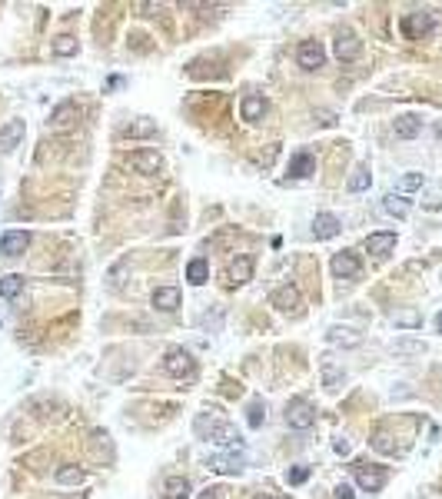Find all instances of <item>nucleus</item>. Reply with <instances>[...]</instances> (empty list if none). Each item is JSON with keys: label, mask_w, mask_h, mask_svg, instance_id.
I'll use <instances>...</instances> for the list:
<instances>
[{"label": "nucleus", "mask_w": 442, "mask_h": 499, "mask_svg": "<svg viewBox=\"0 0 442 499\" xmlns=\"http://www.w3.org/2000/svg\"><path fill=\"white\" fill-rule=\"evenodd\" d=\"M383 210L389 216H396V220H403L406 213H409V200H406L403 193H386L383 196Z\"/></svg>", "instance_id": "obj_23"}, {"label": "nucleus", "mask_w": 442, "mask_h": 499, "mask_svg": "<svg viewBox=\"0 0 442 499\" xmlns=\"http://www.w3.org/2000/svg\"><path fill=\"white\" fill-rule=\"evenodd\" d=\"M154 307L160 313H173L180 307V289L176 287H156L154 289Z\"/></svg>", "instance_id": "obj_20"}, {"label": "nucleus", "mask_w": 442, "mask_h": 499, "mask_svg": "<svg viewBox=\"0 0 442 499\" xmlns=\"http://www.w3.org/2000/svg\"><path fill=\"white\" fill-rule=\"evenodd\" d=\"M372 446H376L379 453H396V442H392V436H389V433H383V429L372 436Z\"/></svg>", "instance_id": "obj_36"}, {"label": "nucleus", "mask_w": 442, "mask_h": 499, "mask_svg": "<svg viewBox=\"0 0 442 499\" xmlns=\"http://www.w3.org/2000/svg\"><path fill=\"white\" fill-rule=\"evenodd\" d=\"M156 127L150 123V120H140V123H127L123 130H120V136H154Z\"/></svg>", "instance_id": "obj_32"}, {"label": "nucleus", "mask_w": 442, "mask_h": 499, "mask_svg": "<svg viewBox=\"0 0 442 499\" xmlns=\"http://www.w3.org/2000/svg\"><path fill=\"white\" fill-rule=\"evenodd\" d=\"M163 369L170 373V376H193V353L190 349H183V346H173L170 353H167V360H163Z\"/></svg>", "instance_id": "obj_4"}, {"label": "nucleus", "mask_w": 442, "mask_h": 499, "mask_svg": "<svg viewBox=\"0 0 442 499\" xmlns=\"http://www.w3.org/2000/svg\"><path fill=\"white\" fill-rule=\"evenodd\" d=\"M240 114H243V120L246 123H256V120H263V114H266V100L263 96H243V103H240Z\"/></svg>", "instance_id": "obj_21"}, {"label": "nucleus", "mask_w": 442, "mask_h": 499, "mask_svg": "<svg viewBox=\"0 0 442 499\" xmlns=\"http://www.w3.org/2000/svg\"><path fill=\"white\" fill-rule=\"evenodd\" d=\"M323 383H326L329 389H336V386L346 383V373H343V369H336L329 360H323Z\"/></svg>", "instance_id": "obj_28"}, {"label": "nucleus", "mask_w": 442, "mask_h": 499, "mask_svg": "<svg viewBox=\"0 0 442 499\" xmlns=\"http://www.w3.org/2000/svg\"><path fill=\"white\" fill-rule=\"evenodd\" d=\"M123 163H127L134 173H143V176H154V173L163 170V156L156 154V150H134Z\"/></svg>", "instance_id": "obj_3"}, {"label": "nucleus", "mask_w": 442, "mask_h": 499, "mask_svg": "<svg viewBox=\"0 0 442 499\" xmlns=\"http://www.w3.org/2000/svg\"><path fill=\"white\" fill-rule=\"evenodd\" d=\"M200 499H220V489H207V493H200Z\"/></svg>", "instance_id": "obj_41"}, {"label": "nucleus", "mask_w": 442, "mask_h": 499, "mask_svg": "<svg viewBox=\"0 0 442 499\" xmlns=\"http://www.w3.org/2000/svg\"><path fill=\"white\" fill-rule=\"evenodd\" d=\"M392 247H396V233H369V240H366V250L372 256H386Z\"/></svg>", "instance_id": "obj_22"}, {"label": "nucleus", "mask_w": 442, "mask_h": 499, "mask_svg": "<svg viewBox=\"0 0 442 499\" xmlns=\"http://www.w3.org/2000/svg\"><path fill=\"white\" fill-rule=\"evenodd\" d=\"M326 343L349 349V346H359V343H363V333H356L352 327H329V329H326Z\"/></svg>", "instance_id": "obj_17"}, {"label": "nucleus", "mask_w": 442, "mask_h": 499, "mask_svg": "<svg viewBox=\"0 0 442 499\" xmlns=\"http://www.w3.org/2000/svg\"><path fill=\"white\" fill-rule=\"evenodd\" d=\"M333 449H336L339 456H346V453H349V440H343V436H339V440L333 442Z\"/></svg>", "instance_id": "obj_40"}, {"label": "nucleus", "mask_w": 442, "mask_h": 499, "mask_svg": "<svg viewBox=\"0 0 442 499\" xmlns=\"http://www.w3.org/2000/svg\"><path fill=\"white\" fill-rule=\"evenodd\" d=\"M163 499H190V480H180V476H173V480L167 482V496Z\"/></svg>", "instance_id": "obj_29"}, {"label": "nucleus", "mask_w": 442, "mask_h": 499, "mask_svg": "<svg viewBox=\"0 0 442 499\" xmlns=\"http://www.w3.org/2000/svg\"><path fill=\"white\" fill-rule=\"evenodd\" d=\"M333 496H336V499H356V496H352V486H346V482H339V486L333 489Z\"/></svg>", "instance_id": "obj_38"}, {"label": "nucleus", "mask_w": 442, "mask_h": 499, "mask_svg": "<svg viewBox=\"0 0 442 499\" xmlns=\"http://www.w3.org/2000/svg\"><path fill=\"white\" fill-rule=\"evenodd\" d=\"M369 183H372V173H369V167H356V170L349 173V190L352 193H363V190H369Z\"/></svg>", "instance_id": "obj_26"}, {"label": "nucleus", "mask_w": 442, "mask_h": 499, "mask_svg": "<svg viewBox=\"0 0 442 499\" xmlns=\"http://www.w3.org/2000/svg\"><path fill=\"white\" fill-rule=\"evenodd\" d=\"M20 293H23V276H17V273L0 276V296H3V300H14Z\"/></svg>", "instance_id": "obj_24"}, {"label": "nucleus", "mask_w": 442, "mask_h": 499, "mask_svg": "<svg viewBox=\"0 0 442 499\" xmlns=\"http://www.w3.org/2000/svg\"><path fill=\"white\" fill-rule=\"evenodd\" d=\"M269 303H273L276 309H283V313H296V309H299V303H303V296H299V287H293V283H286V287L273 289Z\"/></svg>", "instance_id": "obj_10"}, {"label": "nucleus", "mask_w": 442, "mask_h": 499, "mask_svg": "<svg viewBox=\"0 0 442 499\" xmlns=\"http://www.w3.org/2000/svg\"><path fill=\"white\" fill-rule=\"evenodd\" d=\"M306 480H309V466H296V469H289V473H286L289 486H303Z\"/></svg>", "instance_id": "obj_37"}, {"label": "nucleus", "mask_w": 442, "mask_h": 499, "mask_svg": "<svg viewBox=\"0 0 442 499\" xmlns=\"http://www.w3.org/2000/svg\"><path fill=\"white\" fill-rule=\"evenodd\" d=\"M359 50H363V43H359V37H356L352 30H339V34H336V57L343 60V63L356 60Z\"/></svg>", "instance_id": "obj_13"}, {"label": "nucleus", "mask_w": 442, "mask_h": 499, "mask_svg": "<svg viewBox=\"0 0 442 499\" xmlns=\"http://www.w3.org/2000/svg\"><path fill=\"white\" fill-rule=\"evenodd\" d=\"M316 422V409L306 403V400H293L286 406V426L289 429H309Z\"/></svg>", "instance_id": "obj_8"}, {"label": "nucleus", "mask_w": 442, "mask_h": 499, "mask_svg": "<svg viewBox=\"0 0 442 499\" xmlns=\"http://www.w3.org/2000/svg\"><path fill=\"white\" fill-rule=\"evenodd\" d=\"M339 230H343L339 216H333V213H316V220H313V236H316V240H333V236H339Z\"/></svg>", "instance_id": "obj_14"}, {"label": "nucleus", "mask_w": 442, "mask_h": 499, "mask_svg": "<svg viewBox=\"0 0 442 499\" xmlns=\"http://www.w3.org/2000/svg\"><path fill=\"white\" fill-rule=\"evenodd\" d=\"M196 436L216 442V446H227V449H240V433L233 429L227 420H216V416H196L193 422Z\"/></svg>", "instance_id": "obj_1"}, {"label": "nucleus", "mask_w": 442, "mask_h": 499, "mask_svg": "<svg viewBox=\"0 0 442 499\" xmlns=\"http://www.w3.org/2000/svg\"><path fill=\"white\" fill-rule=\"evenodd\" d=\"M432 27H436V17L429 10H412L403 17V34L409 40H423L425 34H432Z\"/></svg>", "instance_id": "obj_2"}, {"label": "nucleus", "mask_w": 442, "mask_h": 499, "mask_svg": "<svg viewBox=\"0 0 442 499\" xmlns=\"http://www.w3.org/2000/svg\"><path fill=\"white\" fill-rule=\"evenodd\" d=\"M256 499H273V496H256Z\"/></svg>", "instance_id": "obj_43"}, {"label": "nucleus", "mask_w": 442, "mask_h": 499, "mask_svg": "<svg viewBox=\"0 0 442 499\" xmlns=\"http://www.w3.org/2000/svg\"><path fill=\"white\" fill-rule=\"evenodd\" d=\"M27 247H30V233L27 230H10V233H3V240H0V253L3 256H20Z\"/></svg>", "instance_id": "obj_16"}, {"label": "nucleus", "mask_w": 442, "mask_h": 499, "mask_svg": "<svg viewBox=\"0 0 442 499\" xmlns=\"http://www.w3.org/2000/svg\"><path fill=\"white\" fill-rule=\"evenodd\" d=\"M286 173L293 176V180H303V176H309V173H316V156L309 154V150H299V154H293V156H289Z\"/></svg>", "instance_id": "obj_15"}, {"label": "nucleus", "mask_w": 442, "mask_h": 499, "mask_svg": "<svg viewBox=\"0 0 442 499\" xmlns=\"http://www.w3.org/2000/svg\"><path fill=\"white\" fill-rule=\"evenodd\" d=\"M83 476H87V473H83L80 466H60V469H57V482H60V486H80V482H83Z\"/></svg>", "instance_id": "obj_27"}, {"label": "nucleus", "mask_w": 442, "mask_h": 499, "mask_svg": "<svg viewBox=\"0 0 442 499\" xmlns=\"http://www.w3.org/2000/svg\"><path fill=\"white\" fill-rule=\"evenodd\" d=\"M392 130H396L399 140H412V136H419V130H423V120L416 114H403V116H396Z\"/></svg>", "instance_id": "obj_19"}, {"label": "nucleus", "mask_w": 442, "mask_h": 499, "mask_svg": "<svg viewBox=\"0 0 442 499\" xmlns=\"http://www.w3.org/2000/svg\"><path fill=\"white\" fill-rule=\"evenodd\" d=\"M392 353L396 356H416V353H425V343H419V340H396Z\"/></svg>", "instance_id": "obj_31"}, {"label": "nucleus", "mask_w": 442, "mask_h": 499, "mask_svg": "<svg viewBox=\"0 0 442 499\" xmlns=\"http://www.w3.org/2000/svg\"><path fill=\"white\" fill-rule=\"evenodd\" d=\"M425 180H423V173H406V176H399V193H412V190H419Z\"/></svg>", "instance_id": "obj_34"}, {"label": "nucleus", "mask_w": 442, "mask_h": 499, "mask_svg": "<svg viewBox=\"0 0 442 499\" xmlns=\"http://www.w3.org/2000/svg\"><path fill=\"white\" fill-rule=\"evenodd\" d=\"M23 120H7L3 127H0V150L3 154H14L20 147V140H23Z\"/></svg>", "instance_id": "obj_12"}, {"label": "nucleus", "mask_w": 442, "mask_h": 499, "mask_svg": "<svg viewBox=\"0 0 442 499\" xmlns=\"http://www.w3.org/2000/svg\"><path fill=\"white\" fill-rule=\"evenodd\" d=\"M246 420H250L253 429H260V426L266 422V406H263V403H250V416H246Z\"/></svg>", "instance_id": "obj_35"}, {"label": "nucleus", "mask_w": 442, "mask_h": 499, "mask_svg": "<svg viewBox=\"0 0 442 499\" xmlns=\"http://www.w3.org/2000/svg\"><path fill=\"white\" fill-rule=\"evenodd\" d=\"M319 123H326V127H333V123H336V114H333V110H319Z\"/></svg>", "instance_id": "obj_39"}, {"label": "nucleus", "mask_w": 442, "mask_h": 499, "mask_svg": "<svg viewBox=\"0 0 442 499\" xmlns=\"http://www.w3.org/2000/svg\"><path fill=\"white\" fill-rule=\"evenodd\" d=\"M187 280H190L193 287H203V283L210 280V267H207V260H190V267H187Z\"/></svg>", "instance_id": "obj_25"}, {"label": "nucleus", "mask_w": 442, "mask_h": 499, "mask_svg": "<svg viewBox=\"0 0 442 499\" xmlns=\"http://www.w3.org/2000/svg\"><path fill=\"white\" fill-rule=\"evenodd\" d=\"M77 116H80L77 103H74V100H63V103H57V107H54V114H50V127L63 130V127H70Z\"/></svg>", "instance_id": "obj_18"}, {"label": "nucleus", "mask_w": 442, "mask_h": 499, "mask_svg": "<svg viewBox=\"0 0 442 499\" xmlns=\"http://www.w3.org/2000/svg\"><path fill=\"white\" fill-rule=\"evenodd\" d=\"M54 54H57V57H74V54H77V37L60 34V37L54 40Z\"/></svg>", "instance_id": "obj_30"}, {"label": "nucleus", "mask_w": 442, "mask_h": 499, "mask_svg": "<svg viewBox=\"0 0 442 499\" xmlns=\"http://www.w3.org/2000/svg\"><path fill=\"white\" fill-rule=\"evenodd\" d=\"M386 473L383 466H369V462H356V482H359V489L366 493H379L386 486Z\"/></svg>", "instance_id": "obj_5"}, {"label": "nucleus", "mask_w": 442, "mask_h": 499, "mask_svg": "<svg viewBox=\"0 0 442 499\" xmlns=\"http://www.w3.org/2000/svg\"><path fill=\"white\" fill-rule=\"evenodd\" d=\"M436 329H439V333H442V313H439V316H436Z\"/></svg>", "instance_id": "obj_42"}, {"label": "nucleus", "mask_w": 442, "mask_h": 499, "mask_svg": "<svg viewBox=\"0 0 442 499\" xmlns=\"http://www.w3.org/2000/svg\"><path fill=\"white\" fill-rule=\"evenodd\" d=\"M296 60H299L303 70H319V67L326 63V50H323L319 40H303L299 50H296Z\"/></svg>", "instance_id": "obj_7"}, {"label": "nucleus", "mask_w": 442, "mask_h": 499, "mask_svg": "<svg viewBox=\"0 0 442 499\" xmlns=\"http://www.w3.org/2000/svg\"><path fill=\"white\" fill-rule=\"evenodd\" d=\"M392 323H396V327H409V329H416L419 323H423V316H419L416 309H403V313H392Z\"/></svg>", "instance_id": "obj_33"}, {"label": "nucleus", "mask_w": 442, "mask_h": 499, "mask_svg": "<svg viewBox=\"0 0 442 499\" xmlns=\"http://www.w3.org/2000/svg\"><path fill=\"white\" fill-rule=\"evenodd\" d=\"M246 280H253V256L240 253L230 267H227V283H230V287H243Z\"/></svg>", "instance_id": "obj_11"}, {"label": "nucleus", "mask_w": 442, "mask_h": 499, "mask_svg": "<svg viewBox=\"0 0 442 499\" xmlns=\"http://www.w3.org/2000/svg\"><path fill=\"white\" fill-rule=\"evenodd\" d=\"M243 466H246L243 449H227V453H216V456H210V469L223 473V476H236V473H243Z\"/></svg>", "instance_id": "obj_6"}, {"label": "nucleus", "mask_w": 442, "mask_h": 499, "mask_svg": "<svg viewBox=\"0 0 442 499\" xmlns=\"http://www.w3.org/2000/svg\"><path fill=\"white\" fill-rule=\"evenodd\" d=\"M329 267H333V273H336L339 280H352V276H359V273H363V263H359V256H356L352 250H343V253H336Z\"/></svg>", "instance_id": "obj_9"}]
</instances>
